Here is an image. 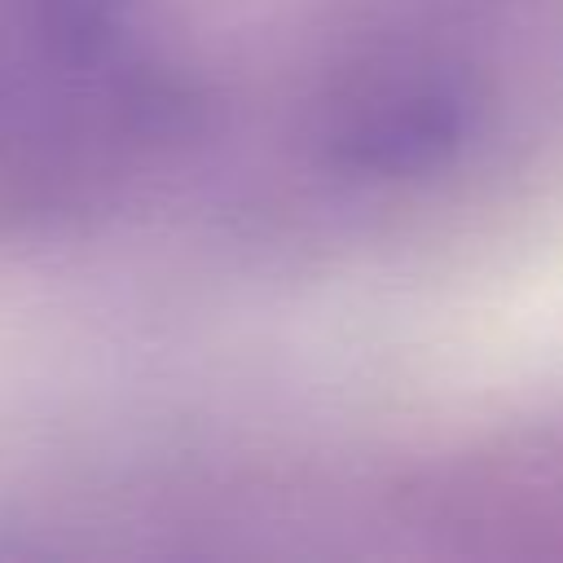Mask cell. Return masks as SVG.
I'll return each mask as SVG.
<instances>
[{"instance_id":"1","label":"cell","mask_w":563,"mask_h":563,"mask_svg":"<svg viewBox=\"0 0 563 563\" xmlns=\"http://www.w3.org/2000/svg\"><path fill=\"white\" fill-rule=\"evenodd\" d=\"M172 119L132 0H0V145L66 172L136 163Z\"/></svg>"}]
</instances>
